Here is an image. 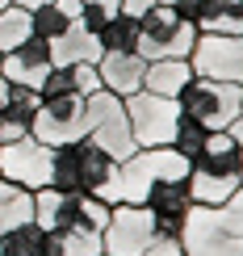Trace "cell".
<instances>
[{
  "label": "cell",
  "mask_w": 243,
  "mask_h": 256,
  "mask_svg": "<svg viewBox=\"0 0 243 256\" xmlns=\"http://www.w3.org/2000/svg\"><path fill=\"white\" fill-rule=\"evenodd\" d=\"M239 156L243 147L231 130H210L202 152L189 160V198L193 206H223L239 189Z\"/></svg>",
  "instance_id": "obj_1"
},
{
  "label": "cell",
  "mask_w": 243,
  "mask_h": 256,
  "mask_svg": "<svg viewBox=\"0 0 243 256\" xmlns=\"http://www.w3.org/2000/svg\"><path fill=\"white\" fill-rule=\"evenodd\" d=\"M118 160H109L92 138H76V143L55 147V168H50V185L63 194H92L101 198L105 185L113 180Z\"/></svg>",
  "instance_id": "obj_2"
},
{
  "label": "cell",
  "mask_w": 243,
  "mask_h": 256,
  "mask_svg": "<svg viewBox=\"0 0 243 256\" xmlns=\"http://www.w3.org/2000/svg\"><path fill=\"white\" fill-rule=\"evenodd\" d=\"M197 42V26L185 21L172 4H151L139 17V42H134V55L139 59H189Z\"/></svg>",
  "instance_id": "obj_3"
},
{
  "label": "cell",
  "mask_w": 243,
  "mask_h": 256,
  "mask_svg": "<svg viewBox=\"0 0 243 256\" xmlns=\"http://www.w3.org/2000/svg\"><path fill=\"white\" fill-rule=\"evenodd\" d=\"M239 101H243V84L206 80V76H193L176 97L181 114L193 118L197 126H206V130H227L239 118Z\"/></svg>",
  "instance_id": "obj_4"
},
{
  "label": "cell",
  "mask_w": 243,
  "mask_h": 256,
  "mask_svg": "<svg viewBox=\"0 0 243 256\" xmlns=\"http://www.w3.org/2000/svg\"><path fill=\"white\" fill-rule=\"evenodd\" d=\"M84 138H92L109 160H126L134 152L126 101L118 97V92L101 88V92H92V97H84Z\"/></svg>",
  "instance_id": "obj_5"
},
{
  "label": "cell",
  "mask_w": 243,
  "mask_h": 256,
  "mask_svg": "<svg viewBox=\"0 0 243 256\" xmlns=\"http://www.w3.org/2000/svg\"><path fill=\"white\" fill-rule=\"evenodd\" d=\"M126 101V118H130V134L134 147H172L176 138V122H181V105L176 97H160V92H130Z\"/></svg>",
  "instance_id": "obj_6"
},
{
  "label": "cell",
  "mask_w": 243,
  "mask_h": 256,
  "mask_svg": "<svg viewBox=\"0 0 243 256\" xmlns=\"http://www.w3.org/2000/svg\"><path fill=\"white\" fill-rule=\"evenodd\" d=\"M155 240H160V231H155V218L147 206H134V202L109 206V222L101 231L105 256H143Z\"/></svg>",
  "instance_id": "obj_7"
},
{
  "label": "cell",
  "mask_w": 243,
  "mask_h": 256,
  "mask_svg": "<svg viewBox=\"0 0 243 256\" xmlns=\"http://www.w3.org/2000/svg\"><path fill=\"white\" fill-rule=\"evenodd\" d=\"M50 168H55V147L38 143L34 134H21L0 147V176L29 189V194L50 185Z\"/></svg>",
  "instance_id": "obj_8"
},
{
  "label": "cell",
  "mask_w": 243,
  "mask_h": 256,
  "mask_svg": "<svg viewBox=\"0 0 243 256\" xmlns=\"http://www.w3.org/2000/svg\"><path fill=\"white\" fill-rule=\"evenodd\" d=\"M189 63L193 76L243 84V34H197Z\"/></svg>",
  "instance_id": "obj_9"
},
{
  "label": "cell",
  "mask_w": 243,
  "mask_h": 256,
  "mask_svg": "<svg viewBox=\"0 0 243 256\" xmlns=\"http://www.w3.org/2000/svg\"><path fill=\"white\" fill-rule=\"evenodd\" d=\"M29 134L46 147H63V143H76L84 138V97H55V101H42L34 122H29Z\"/></svg>",
  "instance_id": "obj_10"
},
{
  "label": "cell",
  "mask_w": 243,
  "mask_h": 256,
  "mask_svg": "<svg viewBox=\"0 0 243 256\" xmlns=\"http://www.w3.org/2000/svg\"><path fill=\"white\" fill-rule=\"evenodd\" d=\"M181 248L185 256H243V240L231 236L210 206H193L181 227Z\"/></svg>",
  "instance_id": "obj_11"
},
{
  "label": "cell",
  "mask_w": 243,
  "mask_h": 256,
  "mask_svg": "<svg viewBox=\"0 0 243 256\" xmlns=\"http://www.w3.org/2000/svg\"><path fill=\"white\" fill-rule=\"evenodd\" d=\"M155 218V231L168 240H181V227L193 210V198H189V176H172V180H160V185L147 194L143 202Z\"/></svg>",
  "instance_id": "obj_12"
},
{
  "label": "cell",
  "mask_w": 243,
  "mask_h": 256,
  "mask_svg": "<svg viewBox=\"0 0 243 256\" xmlns=\"http://www.w3.org/2000/svg\"><path fill=\"white\" fill-rule=\"evenodd\" d=\"M50 68H55V55H50V42L42 38H25L17 50L0 55V76L8 84H21V88H38Z\"/></svg>",
  "instance_id": "obj_13"
},
{
  "label": "cell",
  "mask_w": 243,
  "mask_h": 256,
  "mask_svg": "<svg viewBox=\"0 0 243 256\" xmlns=\"http://www.w3.org/2000/svg\"><path fill=\"white\" fill-rule=\"evenodd\" d=\"M143 72H147V59H139L134 50H122V55H105L97 59V76H101V88L105 92H118V97H130V92L143 88Z\"/></svg>",
  "instance_id": "obj_14"
},
{
  "label": "cell",
  "mask_w": 243,
  "mask_h": 256,
  "mask_svg": "<svg viewBox=\"0 0 243 256\" xmlns=\"http://www.w3.org/2000/svg\"><path fill=\"white\" fill-rule=\"evenodd\" d=\"M197 34H243V0H193Z\"/></svg>",
  "instance_id": "obj_15"
},
{
  "label": "cell",
  "mask_w": 243,
  "mask_h": 256,
  "mask_svg": "<svg viewBox=\"0 0 243 256\" xmlns=\"http://www.w3.org/2000/svg\"><path fill=\"white\" fill-rule=\"evenodd\" d=\"M0 256H59V236L42 231L38 222H17L0 231Z\"/></svg>",
  "instance_id": "obj_16"
},
{
  "label": "cell",
  "mask_w": 243,
  "mask_h": 256,
  "mask_svg": "<svg viewBox=\"0 0 243 256\" xmlns=\"http://www.w3.org/2000/svg\"><path fill=\"white\" fill-rule=\"evenodd\" d=\"M50 55H55V63L67 68V63H97L105 50H101V42H97L92 30H84L80 21H71V26L50 42Z\"/></svg>",
  "instance_id": "obj_17"
},
{
  "label": "cell",
  "mask_w": 243,
  "mask_h": 256,
  "mask_svg": "<svg viewBox=\"0 0 243 256\" xmlns=\"http://www.w3.org/2000/svg\"><path fill=\"white\" fill-rule=\"evenodd\" d=\"M193 80V63L189 59H151L143 72V88L160 92V97H181V88Z\"/></svg>",
  "instance_id": "obj_18"
},
{
  "label": "cell",
  "mask_w": 243,
  "mask_h": 256,
  "mask_svg": "<svg viewBox=\"0 0 243 256\" xmlns=\"http://www.w3.org/2000/svg\"><path fill=\"white\" fill-rule=\"evenodd\" d=\"M17 222H34V194L0 176V231L17 227Z\"/></svg>",
  "instance_id": "obj_19"
},
{
  "label": "cell",
  "mask_w": 243,
  "mask_h": 256,
  "mask_svg": "<svg viewBox=\"0 0 243 256\" xmlns=\"http://www.w3.org/2000/svg\"><path fill=\"white\" fill-rule=\"evenodd\" d=\"M97 42H101V50H109V55L134 50V42H139V17H130V13L109 17V21L97 30Z\"/></svg>",
  "instance_id": "obj_20"
},
{
  "label": "cell",
  "mask_w": 243,
  "mask_h": 256,
  "mask_svg": "<svg viewBox=\"0 0 243 256\" xmlns=\"http://www.w3.org/2000/svg\"><path fill=\"white\" fill-rule=\"evenodd\" d=\"M25 38H34V26H29V8H21V4L0 8V55L17 50Z\"/></svg>",
  "instance_id": "obj_21"
},
{
  "label": "cell",
  "mask_w": 243,
  "mask_h": 256,
  "mask_svg": "<svg viewBox=\"0 0 243 256\" xmlns=\"http://www.w3.org/2000/svg\"><path fill=\"white\" fill-rule=\"evenodd\" d=\"M71 21H76V17H67V13L55 4V0H46V4L29 8V26H34V38H42V42H55L63 30L71 26Z\"/></svg>",
  "instance_id": "obj_22"
},
{
  "label": "cell",
  "mask_w": 243,
  "mask_h": 256,
  "mask_svg": "<svg viewBox=\"0 0 243 256\" xmlns=\"http://www.w3.org/2000/svg\"><path fill=\"white\" fill-rule=\"evenodd\" d=\"M38 105H42L38 88H21V84H8V101H4V110H0V114H8L13 122H21V126L29 130V122H34Z\"/></svg>",
  "instance_id": "obj_23"
},
{
  "label": "cell",
  "mask_w": 243,
  "mask_h": 256,
  "mask_svg": "<svg viewBox=\"0 0 243 256\" xmlns=\"http://www.w3.org/2000/svg\"><path fill=\"white\" fill-rule=\"evenodd\" d=\"M59 236V256H105L101 231H55Z\"/></svg>",
  "instance_id": "obj_24"
},
{
  "label": "cell",
  "mask_w": 243,
  "mask_h": 256,
  "mask_svg": "<svg viewBox=\"0 0 243 256\" xmlns=\"http://www.w3.org/2000/svg\"><path fill=\"white\" fill-rule=\"evenodd\" d=\"M206 126H197L193 118H185V114H181V122H176V138H172V147H176V152H181L185 160H193L197 152H202V143H206Z\"/></svg>",
  "instance_id": "obj_25"
},
{
  "label": "cell",
  "mask_w": 243,
  "mask_h": 256,
  "mask_svg": "<svg viewBox=\"0 0 243 256\" xmlns=\"http://www.w3.org/2000/svg\"><path fill=\"white\" fill-rule=\"evenodd\" d=\"M118 13H122V0H80V26L92 30V34Z\"/></svg>",
  "instance_id": "obj_26"
},
{
  "label": "cell",
  "mask_w": 243,
  "mask_h": 256,
  "mask_svg": "<svg viewBox=\"0 0 243 256\" xmlns=\"http://www.w3.org/2000/svg\"><path fill=\"white\" fill-rule=\"evenodd\" d=\"M214 218L223 222L231 236H239V240H243V185L223 202V206H214Z\"/></svg>",
  "instance_id": "obj_27"
},
{
  "label": "cell",
  "mask_w": 243,
  "mask_h": 256,
  "mask_svg": "<svg viewBox=\"0 0 243 256\" xmlns=\"http://www.w3.org/2000/svg\"><path fill=\"white\" fill-rule=\"evenodd\" d=\"M67 68H71V80H76V92H80V97H92V92H101L97 63H67Z\"/></svg>",
  "instance_id": "obj_28"
},
{
  "label": "cell",
  "mask_w": 243,
  "mask_h": 256,
  "mask_svg": "<svg viewBox=\"0 0 243 256\" xmlns=\"http://www.w3.org/2000/svg\"><path fill=\"white\" fill-rule=\"evenodd\" d=\"M143 256H185V248H181V240H168V236H160L151 244V248H147Z\"/></svg>",
  "instance_id": "obj_29"
},
{
  "label": "cell",
  "mask_w": 243,
  "mask_h": 256,
  "mask_svg": "<svg viewBox=\"0 0 243 256\" xmlns=\"http://www.w3.org/2000/svg\"><path fill=\"white\" fill-rule=\"evenodd\" d=\"M21 134H29V130H25L21 122H13L8 114H0V147H4V143H13V138H21Z\"/></svg>",
  "instance_id": "obj_30"
},
{
  "label": "cell",
  "mask_w": 243,
  "mask_h": 256,
  "mask_svg": "<svg viewBox=\"0 0 243 256\" xmlns=\"http://www.w3.org/2000/svg\"><path fill=\"white\" fill-rule=\"evenodd\" d=\"M151 4H160V0H122V13H130V17H143Z\"/></svg>",
  "instance_id": "obj_31"
},
{
  "label": "cell",
  "mask_w": 243,
  "mask_h": 256,
  "mask_svg": "<svg viewBox=\"0 0 243 256\" xmlns=\"http://www.w3.org/2000/svg\"><path fill=\"white\" fill-rule=\"evenodd\" d=\"M227 130H231V134H235V143L243 147V101H239V118H235V122H231V126H227Z\"/></svg>",
  "instance_id": "obj_32"
},
{
  "label": "cell",
  "mask_w": 243,
  "mask_h": 256,
  "mask_svg": "<svg viewBox=\"0 0 243 256\" xmlns=\"http://www.w3.org/2000/svg\"><path fill=\"white\" fill-rule=\"evenodd\" d=\"M4 101H8V80L0 76V110H4Z\"/></svg>",
  "instance_id": "obj_33"
},
{
  "label": "cell",
  "mask_w": 243,
  "mask_h": 256,
  "mask_svg": "<svg viewBox=\"0 0 243 256\" xmlns=\"http://www.w3.org/2000/svg\"><path fill=\"white\" fill-rule=\"evenodd\" d=\"M239 185H243V156H239Z\"/></svg>",
  "instance_id": "obj_34"
}]
</instances>
